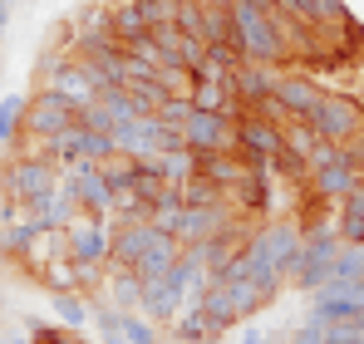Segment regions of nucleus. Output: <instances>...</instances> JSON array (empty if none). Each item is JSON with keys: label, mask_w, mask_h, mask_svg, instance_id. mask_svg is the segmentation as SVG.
Listing matches in <instances>:
<instances>
[{"label": "nucleus", "mask_w": 364, "mask_h": 344, "mask_svg": "<svg viewBox=\"0 0 364 344\" xmlns=\"http://www.w3.org/2000/svg\"><path fill=\"white\" fill-rule=\"evenodd\" d=\"M178 192H182V207H232V192H227V187H217V182H212V177H202V172H197V177H187Z\"/></svg>", "instance_id": "nucleus-23"}, {"label": "nucleus", "mask_w": 364, "mask_h": 344, "mask_svg": "<svg viewBox=\"0 0 364 344\" xmlns=\"http://www.w3.org/2000/svg\"><path fill=\"white\" fill-rule=\"evenodd\" d=\"M5 25H10V0H0V35H5Z\"/></svg>", "instance_id": "nucleus-44"}, {"label": "nucleus", "mask_w": 364, "mask_h": 344, "mask_svg": "<svg viewBox=\"0 0 364 344\" xmlns=\"http://www.w3.org/2000/svg\"><path fill=\"white\" fill-rule=\"evenodd\" d=\"M45 89H60L74 114H79V109H89V104L99 99V79L89 74V64H84V59H69V64L60 69V79H55V84H45Z\"/></svg>", "instance_id": "nucleus-13"}, {"label": "nucleus", "mask_w": 364, "mask_h": 344, "mask_svg": "<svg viewBox=\"0 0 364 344\" xmlns=\"http://www.w3.org/2000/svg\"><path fill=\"white\" fill-rule=\"evenodd\" d=\"M99 172H104L109 192H123V187H133V182H138V163H133V158H123V153L104 158V163H99Z\"/></svg>", "instance_id": "nucleus-30"}, {"label": "nucleus", "mask_w": 364, "mask_h": 344, "mask_svg": "<svg viewBox=\"0 0 364 344\" xmlns=\"http://www.w3.org/2000/svg\"><path fill=\"white\" fill-rule=\"evenodd\" d=\"M60 177L74 187V197H79V212H89V217H109L114 212V192H109V182H104V172L99 163H84V158H74V163H64Z\"/></svg>", "instance_id": "nucleus-5"}, {"label": "nucleus", "mask_w": 364, "mask_h": 344, "mask_svg": "<svg viewBox=\"0 0 364 344\" xmlns=\"http://www.w3.org/2000/svg\"><path fill=\"white\" fill-rule=\"evenodd\" d=\"M345 153H350V163H355V168L364 172V128L355 133V138H350V143H345Z\"/></svg>", "instance_id": "nucleus-41"}, {"label": "nucleus", "mask_w": 364, "mask_h": 344, "mask_svg": "<svg viewBox=\"0 0 364 344\" xmlns=\"http://www.w3.org/2000/svg\"><path fill=\"white\" fill-rule=\"evenodd\" d=\"M251 5H256V10H276V0H251Z\"/></svg>", "instance_id": "nucleus-46"}, {"label": "nucleus", "mask_w": 364, "mask_h": 344, "mask_svg": "<svg viewBox=\"0 0 364 344\" xmlns=\"http://www.w3.org/2000/svg\"><path fill=\"white\" fill-rule=\"evenodd\" d=\"M158 231L148 222H114V251H109V266H138L143 251L153 246Z\"/></svg>", "instance_id": "nucleus-14"}, {"label": "nucleus", "mask_w": 364, "mask_h": 344, "mask_svg": "<svg viewBox=\"0 0 364 344\" xmlns=\"http://www.w3.org/2000/svg\"><path fill=\"white\" fill-rule=\"evenodd\" d=\"M335 281H364V246H340V256L330 266V286Z\"/></svg>", "instance_id": "nucleus-31"}, {"label": "nucleus", "mask_w": 364, "mask_h": 344, "mask_svg": "<svg viewBox=\"0 0 364 344\" xmlns=\"http://www.w3.org/2000/svg\"><path fill=\"white\" fill-rule=\"evenodd\" d=\"M232 207H182L178 217V241L182 246H197V241H217L222 231L232 227Z\"/></svg>", "instance_id": "nucleus-10"}, {"label": "nucleus", "mask_w": 364, "mask_h": 344, "mask_svg": "<svg viewBox=\"0 0 364 344\" xmlns=\"http://www.w3.org/2000/svg\"><path fill=\"white\" fill-rule=\"evenodd\" d=\"M5 344H30V330H25V335H20V330H15V335H5Z\"/></svg>", "instance_id": "nucleus-45"}, {"label": "nucleus", "mask_w": 364, "mask_h": 344, "mask_svg": "<svg viewBox=\"0 0 364 344\" xmlns=\"http://www.w3.org/2000/svg\"><path fill=\"white\" fill-rule=\"evenodd\" d=\"M50 310H55V320H60L64 330H84V325H89V300H84V290H50Z\"/></svg>", "instance_id": "nucleus-22"}, {"label": "nucleus", "mask_w": 364, "mask_h": 344, "mask_svg": "<svg viewBox=\"0 0 364 344\" xmlns=\"http://www.w3.org/2000/svg\"><path fill=\"white\" fill-rule=\"evenodd\" d=\"M123 94H128V104H133L138 118H153L158 109H163V99H168V89H163L158 79H153V84H128Z\"/></svg>", "instance_id": "nucleus-29"}, {"label": "nucleus", "mask_w": 364, "mask_h": 344, "mask_svg": "<svg viewBox=\"0 0 364 344\" xmlns=\"http://www.w3.org/2000/svg\"><path fill=\"white\" fill-rule=\"evenodd\" d=\"M315 143H320V133H315L305 118H291V123L281 128V148H286L291 158H301V163L310 158V148H315Z\"/></svg>", "instance_id": "nucleus-27"}, {"label": "nucleus", "mask_w": 364, "mask_h": 344, "mask_svg": "<svg viewBox=\"0 0 364 344\" xmlns=\"http://www.w3.org/2000/svg\"><path fill=\"white\" fill-rule=\"evenodd\" d=\"M192 153H197V148H192ZM197 172H202V177H212L217 187H227V192H232V187L242 182L246 163L237 158V153H222V148H212V153H197Z\"/></svg>", "instance_id": "nucleus-18"}, {"label": "nucleus", "mask_w": 364, "mask_h": 344, "mask_svg": "<svg viewBox=\"0 0 364 344\" xmlns=\"http://www.w3.org/2000/svg\"><path fill=\"white\" fill-rule=\"evenodd\" d=\"M133 5H138V10H143V20H148V30H153V25H173V20H178V0H133Z\"/></svg>", "instance_id": "nucleus-37"}, {"label": "nucleus", "mask_w": 364, "mask_h": 344, "mask_svg": "<svg viewBox=\"0 0 364 344\" xmlns=\"http://www.w3.org/2000/svg\"><path fill=\"white\" fill-rule=\"evenodd\" d=\"M187 114H192V99H187V94H168V99H163V109H158V123H168V128H182V123H187Z\"/></svg>", "instance_id": "nucleus-38"}, {"label": "nucleus", "mask_w": 364, "mask_h": 344, "mask_svg": "<svg viewBox=\"0 0 364 344\" xmlns=\"http://www.w3.org/2000/svg\"><path fill=\"white\" fill-rule=\"evenodd\" d=\"M40 281H45L50 290H79V286H74V261H69V256L45 261V266H40Z\"/></svg>", "instance_id": "nucleus-33"}, {"label": "nucleus", "mask_w": 364, "mask_h": 344, "mask_svg": "<svg viewBox=\"0 0 364 344\" xmlns=\"http://www.w3.org/2000/svg\"><path fill=\"white\" fill-rule=\"evenodd\" d=\"M182 143H187V148H197V153H212V148L237 153V118L192 109V114H187V123H182Z\"/></svg>", "instance_id": "nucleus-6"}, {"label": "nucleus", "mask_w": 364, "mask_h": 344, "mask_svg": "<svg viewBox=\"0 0 364 344\" xmlns=\"http://www.w3.org/2000/svg\"><path fill=\"white\" fill-rule=\"evenodd\" d=\"M10 5H15V0H10Z\"/></svg>", "instance_id": "nucleus-48"}, {"label": "nucleus", "mask_w": 364, "mask_h": 344, "mask_svg": "<svg viewBox=\"0 0 364 344\" xmlns=\"http://www.w3.org/2000/svg\"><path fill=\"white\" fill-rule=\"evenodd\" d=\"M99 290H109L104 300H109L114 310H123V315L143 310V281H138L133 266H109V276H104V286H99Z\"/></svg>", "instance_id": "nucleus-16"}, {"label": "nucleus", "mask_w": 364, "mask_h": 344, "mask_svg": "<svg viewBox=\"0 0 364 344\" xmlns=\"http://www.w3.org/2000/svg\"><path fill=\"white\" fill-rule=\"evenodd\" d=\"M305 123H310L325 143H340V148H345V143L364 128V109L350 99V94H320V104L310 109Z\"/></svg>", "instance_id": "nucleus-2"}, {"label": "nucleus", "mask_w": 364, "mask_h": 344, "mask_svg": "<svg viewBox=\"0 0 364 344\" xmlns=\"http://www.w3.org/2000/svg\"><path fill=\"white\" fill-rule=\"evenodd\" d=\"M276 153H281V128L246 109V114L237 118V158H242L246 168H266Z\"/></svg>", "instance_id": "nucleus-7"}, {"label": "nucleus", "mask_w": 364, "mask_h": 344, "mask_svg": "<svg viewBox=\"0 0 364 344\" xmlns=\"http://www.w3.org/2000/svg\"><path fill=\"white\" fill-rule=\"evenodd\" d=\"M320 94H325V89H320L310 74H281V79H276V99L286 104L291 118H310V109L320 104Z\"/></svg>", "instance_id": "nucleus-15"}, {"label": "nucleus", "mask_w": 364, "mask_h": 344, "mask_svg": "<svg viewBox=\"0 0 364 344\" xmlns=\"http://www.w3.org/2000/svg\"><path fill=\"white\" fill-rule=\"evenodd\" d=\"M291 344H325V320L310 315L305 325H296V330H291Z\"/></svg>", "instance_id": "nucleus-40"}, {"label": "nucleus", "mask_w": 364, "mask_h": 344, "mask_svg": "<svg viewBox=\"0 0 364 344\" xmlns=\"http://www.w3.org/2000/svg\"><path fill=\"white\" fill-rule=\"evenodd\" d=\"M35 236H40V227H35V217H20V222H5V231H0V246H5L10 256H30Z\"/></svg>", "instance_id": "nucleus-28"}, {"label": "nucleus", "mask_w": 364, "mask_h": 344, "mask_svg": "<svg viewBox=\"0 0 364 344\" xmlns=\"http://www.w3.org/2000/svg\"><path fill=\"white\" fill-rule=\"evenodd\" d=\"M271 172L266 168H246L242 182L232 187V207H242V212H266L271 207V182H266Z\"/></svg>", "instance_id": "nucleus-19"}, {"label": "nucleus", "mask_w": 364, "mask_h": 344, "mask_svg": "<svg viewBox=\"0 0 364 344\" xmlns=\"http://www.w3.org/2000/svg\"><path fill=\"white\" fill-rule=\"evenodd\" d=\"M173 340L178 344H207L212 340V325H207V315H202L197 300H187L178 315H173Z\"/></svg>", "instance_id": "nucleus-21"}, {"label": "nucleus", "mask_w": 364, "mask_h": 344, "mask_svg": "<svg viewBox=\"0 0 364 344\" xmlns=\"http://www.w3.org/2000/svg\"><path fill=\"white\" fill-rule=\"evenodd\" d=\"M163 325H153L143 310H133V315H123V344H158L163 335H158Z\"/></svg>", "instance_id": "nucleus-32"}, {"label": "nucleus", "mask_w": 364, "mask_h": 344, "mask_svg": "<svg viewBox=\"0 0 364 344\" xmlns=\"http://www.w3.org/2000/svg\"><path fill=\"white\" fill-rule=\"evenodd\" d=\"M178 5H192V0H178Z\"/></svg>", "instance_id": "nucleus-47"}, {"label": "nucleus", "mask_w": 364, "mask_h": 344, "mask_svg": "<svg viewBox=\"0 0 364 344\" xmlns=\"http://www.w3.org/2000/svg\"><path fill=\"white\" fill-rule=\"evenodd\" d=\"M25 109H30L25 94H5V99H0V143H20V133H25Z\"/></svg>", "instance_id": "nucleus-25"}, {"label": "nucleus", "mask_w": 364, "mask_h": 344, "mask_svg": "<svg viewBox=\"0 0 364 344\" xmlns=\"http://www.w3.org/2000/svg\"><path fill=\"white\" fill-rule=\"evenodd\" d=\"M232 25H237V45H242V55L251 64H281V59H291L286 45H281V30L271 20V10H256L251 0H237L232 5Z\"/></svg>", "instance_id": "nucleus-1"}, {"label": "nucleus", "mask_w": 364, "mask_h": 344, "mask_svg": "<svg viewBox=\"0 0 364 344\" xmlns=\"http://www.w3.org/2000/svg\"><path fill=\"white\" fill-rule=\"evenodd\" d=\"M227 290H232L242 320H251L256 310H266V305L276 300V286H261V281H227Z\"/></svg>", "instance_id": "nucleus-24"}, {"label": "nucleus", "mask_w": 364, "mask_h": 344, "mask_svg": "<svg viewBox=\"0 0 364 344\" xmlns=\"http://www.w3.org/2000/svg\"><path fill=\"white\" fill-rule=\"evenodd\" d=\"M192 5H202V10H232L237 0H192Z\"/></svg>", "instance_id": "nucleus-42"}, {"label": "nucleus", "mask_w": 364, "mask_h": 344, "mask_svg": "<svg viewBox=\"0 0 364 344\" xmlns=\"http://www.w3.org/2000/svg\"><path fill=\"white\" fill-rule=\"evenodd\" d=\"M242 344H266V335L261 330H242Z\"/></svg>", "instance_id": "nucleus-43"}, {"label": "nucleus", "mask_w": 364, "mask_h": 344, "mask_svg": "<svg viewBox=\"0 0 364 344\" xmlns=\"http://www.w3.org/2000/svg\"><path fill=\"white\" fill-rule=\"evenodd\" d=\"M64 246H69V261H109V251H114V222L79 212L64 227Z\"/></svg>", "instance_id": "nucleus-4"}, {"label": "nucleus", "mask_w": 364, "mask_h": 344, "mask_svg": "<svg viewBox=\"0 0 364 344\" xmlns=\"http://www.w3.org/2000/svg\"><path fill=\"white\" fill-rule=\"evenodd\" d=\"M276 79H281V69H276V64H251V59H242V64L232 69V94L251 109L256 99L276 94Z\"/></svg>", "instance_id": "nucleus-12"}, {"label": "nucleus", "mask_w": 364, "mask_h": 344, "mask_svg": "<svg viewBox=\"0 0 364 344\" xmlns=\"http://www.w3.org/2000/svg\"><path fill=\"white\" fill-rule=\"evenodd\" d=\"M158 84L168 89V94H187L192 99V69H182V64H158Z\"/></svg>", "instance_id": "nucleus-36"}, {"label": "nucleus", "mask_w": 364, "mask_h": 344, "mask_svg": "<svg viewBox=\"0 0 364 344\" xmlns=\"http://www.w3.org/2000/svg\"><path fill=\"white\" fill-rule=\"evenodd\" d=\"M310 315L315 320H364V281H335L310 295Z\"/></svg>", "instance_id": "nucleus-9"}, {"label": "nucleus", "mask_w": 364, "mask_h": 344, "mask_svg": "<svg viewBox=\"0 0 364 344\" xmlns=\"http://www.w3.org/2000/svg\"><path fill=\"white\" fill-rule=\"evenodd\" d=\"M360 182H364V172L350 163V153H340L330 168L310 172V192H315V197H325V202H345V197H350Z\"/></svg>", "instance_id": "nucleus-11"}, {"label": "nucleus", "mask_w": 364, "mask_h": 344, "mask_svg": "<svg viewBox=\"0 0 364 344\" xmlns=\"http://www.w3.org/2000/svg\"><path fill=\"white\" fill-rule=\"evenodd\" d=\"M178 256H182V241H178V236H163V231H158V236H153V246L143 251V261H138L133 271H138V281L148 286V281H163V276L178 266Z\"/></svg>", "instance_id": "nucleus-17"}, {"label": "nucleus", "mask_w": 364, "mask_h": 344, "mask_svg": "<svg viewBox=\"0 0 364 344\" xmlns=\"http://www.w3.org/2000/svg\"><path fill=\"white\" fill-rule=\"evenodd\" d=\"M55 182H60V172L50 168V163H40V158H15L10 168L0 172V192H5V202H40V197H50L55 192Z\"/></svg>", "instance_id": "nucleus-3"}, {"label": "nucleus", "mask_w": 364, "mask_h": 344, "mask_svg": "<svg viewBox=\"0 0 364 344\" xmlns=\"http://www.w3.org/2000/svg\"><path fill=\"white\" fill-rule=\"evenodd\" d=\"M158 172H163V182L182 187L187 177H197V153L182 143V148H173V153H163V158H158Z\"/></svg>", "instance_id": "nucleus-26"}, {"label": "nucleus", "mask_w": 364, "mask_h": 344, "mask_svg": "<svg viewBox=\"0 0 364 344\" xmlns=\"http://www.w3.org/2000/svg\"><path fill=\"white\" fill-rule=\"evenodd\" d=\"M109 25H114V40H119L123 50H128L133 40H143V35H148V20H143V10H138L133 0L109 5Z\"/></svg>", "instance_id": "nucleus-20"}, {"label": "nucleus", "mask_w": 364, "mask_h": 344, "mask_svg": "<svg viewBox=\"0 0 364 344\" xmlns=\"http://www.w3.org/2000/svg\"><path fill=\"white\" fill-rule=\"evenodd\" d=\"M340 153H345L340 143H325V138H320V143L310 148V158H305V172H320V168H330V163H335Z\"/></svg>", "instance_id": "nucleus-39"}, {"label": "nucleus", "mask_w": 364, "mask_h": 344, "mask_svg": "<svg viewBox=\"0 0 364 344\" xmlns=\"http://www.w3.org/2000/svg\"><path fill=\"white\" fill-rule=\"evenodd\" d=\"M74 118L79 114L69 109V99L60 89H40V94H30V109H25V138H55Z\"/></svg>", "instance_id": "nucleus-8"}, {"label": "nucleus", "mask_w": 364, "mask_h": 344, "mask_svg": "<svg viewBox=\"0 0 364 344\" xmlns=\"http://www.w3.org/2000/svg\"><path fill=\"white\" fill-rule=\"evenodd\" d=\"M119 148H114V133H94V128H84V148H79V158L84 163H104V158H114Z\"/></svg>", "instance_id": "nucleus-34"}, {"label": "nucleus", "mask_w": 364, "mask_h": 344, "mask_svg": "<svg viewBox=\"0 0 364 344\" xmlns=\"http://www.w3.org/2000/svg\"><path fill=\"white\" fill-rule=\"evenodd\" d=\"M148 40L163 50V59H168V64H178V55H182V30H178V20H173V25H153V30H148Z\"/></svg>", "instance_id": "nucleus-35"}]
</instances>
